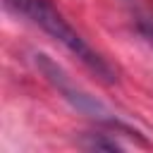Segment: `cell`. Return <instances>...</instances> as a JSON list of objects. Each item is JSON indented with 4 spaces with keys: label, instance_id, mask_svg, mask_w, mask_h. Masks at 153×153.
Wrapping results in <instances>:
<instances>
[{
    "label": "cell",
    "instance_id": "cell-1",
    "mask_svg": "<svg viewBox=\"0 0 153 153\" xmlns=\"http://www.w3.org/2000/svg\"><path fill=\"white\" fill-rule=\"evenodd\" d=\"M5 7L10 12H14L17 17H24L26 22H31L33 26H38L43 33H48L53 41H57L62 48H67L84 67H88L96 76H100L103 81L112 84L117 81L115 69L86 43V38L65 19V14L50 2V0H2Z\"/></svg>",
    "mask_w": 153,
    "mask_h": 153
},
{
    "label": "cell",
    "instance_id": "cell-2",
    "mask_svg": "<svg viewBox=\"0 0 153 153\" xmlns=\"http://www.w3.org/2000/svg\"><path fill=\"white\" fill-rule=\"evenodd\" d=\"M33 62H36V67L41 69V74L48 79V84H50L72 108H76L79 112L93 117L96 122H100V124H105V127H112L115 131H129V134H134V136L141 139V134L134 131V129H129V127H127L105 103H100L96 96H91V93H86L81 86H76V84L69 79V74H67L60 65H55L48 55L36 53V55H33Z\"/></svg>",
    "mask_w": 153,
    "mask_h": 153
},
{
    "label": "cell",
    "instance_id": "cell-3",
    "mask_svg": "<svg viewBox=\"0 0 153 153\" xmlns=\"http://www.w3.org/2000/svg\"><path fill=\"white\" fill-rule=\"evenodd\" d=\"M81 146L91 148V151H122L124 148L115 136H110V134H96V131L93 134H84Z\"/></svg>",
    "mask_w": 153,
    "mask_h": 153
},
{
    "label": "cell",
    "instance_id": "cell-4",
    "mask_svg": "<svg viewBox=\"0 0 153 153\" xmlns=\"http://www.w3.org/2000/svg\"><path fill=\"white\" fill-rule=\"evenodd\" d=\"M136 31L143 36L148 45H153V12H139L136 14Z\"/></svg>",
    "mask_w": 153,
    "mask_h": 153
}]
</instances>
